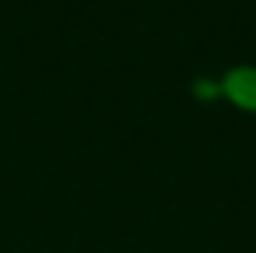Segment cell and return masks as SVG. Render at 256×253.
I'll return each mask as SVG.
<instances>
[{
	"instance_id": "6da1fadb",
	"label": "cell",
	"mask_w": 256,
	"mask_h": 253,
	"mask_svg": "<svg viewBox=\"0 0 256 253\" xmlns=\"http://www.w3.org/2000/svg\"><path fill=\"white\" fill-rule=\"evenodd\" d=\"M224 90L230 92L232 102H238L242 108H256V68L254 66H242L232 68L224 80Z\"/></svg>"
}]
</instances>
